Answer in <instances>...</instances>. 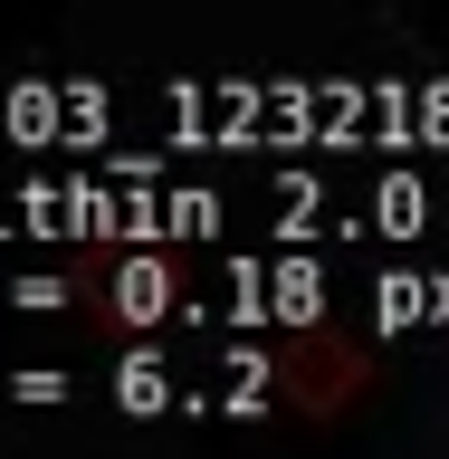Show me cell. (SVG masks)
<instances>
[{
    "mask_svg": "<svg viewBox=\"0 0 449 459\" xmlns=\"http://www.w3.org/2000/svg\"><path fill=\"white\" fill-rule=\"evenodd\" d=\"M268 383H278V402H297V411H315V421H335V411H354L373 383L364 344L335 335V325H297V335L268 354Z\"/></svg>",
    "mask_w": 449,
    "mask_h": 459,
    "instance_id": "obj_1",
    "label": "cell"
},
{
    "mask_svg": "<svg viewBox=\"0 0 449 459\" xmlns=\"http://www.w3.org/2000/svg\"><path fill=\"white\" fill-rule=\"evenodd\" d=\"M115 393H125V411H153V402H163V364H153V354H134Z\"/></svg>",
    "mask_w": 449,
    "mask_h": 459,
    "instance_id": "obj_3",
    "label": "cell"
},
{
    "mask_svg": "<svg viewBox=\"0 0 449 459\" xmlns=\"http://www.w3.org/2000/svg\"><path fill=\"white\" fill-rule=\"evenodd\" d=\"M86 297H96V316H106V325L143 335V325H163V316L182 307V268H172V258H153V249H134V258H106V268L86 278Z\"/></svg>",
    "mask_w": 449,
    "mask_h": 459,
    "instance_id": "obj_2",
    "label": "cell"
}]
</instances>
